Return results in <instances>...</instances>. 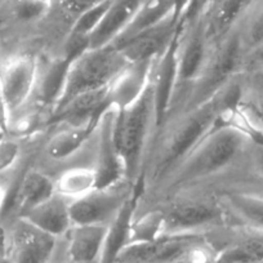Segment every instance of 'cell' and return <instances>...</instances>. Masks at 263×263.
Here are the masks:
<instances>
[{"instance_id":"cell-7","label":"cell","mask_w":263,"mask_h":263,"mask_svg":"<svg viewBox=\"0 0 263 263\" xmlns=\"http://www.w3.org/2000/svg\"><path fill=\"white\" fill-rule=\"evenodd\" d=\"M209 234H164L125 247L115 263H177L212 244Z\"/></svg>"},{"instance_id":"cell-34","label":"cell","mask_w":263,"mask_h":263,"mask_svg":"<svg viewBox=\"0 0 263 263\" xmlns=\"http://www.w3.org/2000/svg\"><path fill=\"white\" fill-rule=\"evenodd\" d=\"M0 252L6 253V232L0 231Z\"/></svg>"},{"instance_id":"cell-35","label":"cell","mask_w":263,"mask_h":263,"mask_svg":"<svg viewBox=\"0 0 263 263\" xmlns=\"http://www.w3.org/2000/svg\"><path fill=\"white\" fill-rule=\"evenodd\" d=\"M0 263H12V260L9 259V257L6 253L0 252Z\"/></svg>"},{"instance_id":"cell-25","label":"cell","mask_w":263,"mask_h":263,"mask_svg":"<svg viewBox=\"0 0 263 263\" xmlns=\"http://www.w3.org/2000/svg\"><path fill=\"white\" fill-rule=\"evenodd\" d=\"M138 194L133 199H130L119 212L118 216L110 222V224H107V232H106L100 263H115L119 254L125 249V247H128Z\"/></svg>"},{"instance_id":"cell-36","label":"cell","mask_w":263,"mask_h":263,"mask_svg":"<svg viewBox=\"0 0 263 263\" xmlns=\"http://www.w3.org/2000/svg\"><path fill=\"white\" fill-rule=\"evenodd\" d=\"M260 112V118H259V123H260V130H262V135H263V112L262 111H259Z\"/></svg>"},{"instance_id":"cell-13","label":"cell","mask_w":263,"mask_h":263,"mask_svg":"<svg viewBox=\"0 0 263 263\" xmlns=\"http://www.w3.org/2000/svg\"><path fill=\"white\" fill-rule=\"evenodd\" d=\"M216 191L219 201L230 214L234 226L263 232V195L242 189L229 179L204 184Z\"/></svg>"},{"instance_id":"cell-5","label":"cell","mask_w":263,"mask_h":263,"mask_svg":"<svg viewBox=\"0 0 263 263\" xmlns=\"http://www.w3.org/2000/svg\"><path fill=\"white\" fill-rule=\"evenodd\" d=\"M248 66L249 55L247 54L242 44L237 25L230 34L212 44L211 52L200 75L191 85L178 108L168 118L209 101L230 83L241 77L247 71Z\"/></svg>"},{"instance_id":"cell-20","label":"cell","mask_w":263,"mask_h":263,"mask_svg":"<svg viewBox=\"0 0 263 263\" xmlns=\"http://www.w3.org/2000/svg\"><path fill=\"white\" fill-rule=\"evenodd\" d=\"M155 60L130 62L115 78L108 88L111 106L118 110H123L142 96L150 82L151 70Z\"/></svg>"},{"instance_id":"cell-1","label":"cell","mask_w":263,"mask_h":263,"mask_svg":"<svg viewBox=\"0 0 263 263\" xmlns=\"http://www.w3.org/2000/svg\"><path fill=\"white\" fill-rule=\"evenodd\" d=\"M242 75L209 101L171 116L161 124L146 154L138 183L140 195L158 189L186 156L239 107L244 98Z\"/></svg>"},{"instance_id":"cell-11","label":"cell","mask_w":263,"mask_h":263,"mask_svg":"<svg viewBox=\"0 0 263 263\" xmlns=\"http://www.w3.org/2000/svg\"><path fill=\"white\" fill-rule=\"evenodd\" d=\"M60 239L22 218L12 219L6 231V254L12 263H52Z\"/></svg>"},{"instance_id":"cell-18","label":"cell","mask_w":263,"mask_h":263,"mask_svg":"<svg viewBox=\"0 0 263 263\" xmlns=\"http://www.w3.org/2000/svg\"><path fill=\"white\" fill-rule=\"evenodd\" d=\"M178 22L171 17L166 21L161 22L158 26L146 30L142 34L137 35L120 49L129 62H140V61H153L161 54L174 39L179 30Z\"/></svg>"},{"instance_id":"cell-29","label":"cell","mask_w":263,"mask_h":263,"mask_svg":"<svg viewBox=\"0 0 263 263\" xmlns=\"http://www.w3.org/2000/svg\"><path fill=\"white\" fill-rule=\"evenodd\" d=\"M102 0H60V7L63 12V16L69 22V30L75 20L85 12L87 9L92 8L96 4L101 3ZM69 32V31H67Z\"/></svg>"},{"instance_id":"cell-28","label":"cell","mask_w":263,"mask_h":263,"mask_svg":"<svg viewBox=\"0 0 263 263\" xmlns=\"http://www.w3.org/2000/svg\"><path fill=\"white\" fill-rule=\"evenodd\" d=\"M24 141L11 135L0 141V177L13 173L21 166L25 151Z\"/></svg>"},{"instance_id":"cell-30","label":"cell","mask_w":263,"mask_h":263,"mask_svg":"<svg viewBox=\"0 0 263 263\" xmlns=\"http://www.w3.org/2000/svg\"><path fill=\"white\" fill-rule=\"evenodd\" d=\"M244 161L252 168L255 176L263 179V145L253 142L250 143Z\"/></svg>"},{"instance_id":"cell-14","label":"cell","mask_w":263,"mask_h":263,"mask_svg":"<svg viewBox=\"0 0 263 263\" xmlns=\"http://www.w3.org/2000/svg\"><path fill=\"white\" fill-rule=\"evenodd\" d=\"M71 61L60 52L39 55L36 83L29 105L47 114L48 118H50L55 103L60 100Z\"/></svg>"},{"instance_id":"cell-22","label":"cell","mask_w":263,"mask_h":263,"mask_svg":"<svg viewBox=\"0 0 263 263\" xmlns=\"http://www.w3.org/2000/svg\"><path fill=\"white\" fill-rule=\"evenodd\" d=\"M143 0H111L105 17L89 36V48L110 45L132 21Z\"/></svg>"},{"instance_id":"cell-21","label":"cell","mask_w":263,"mask_h":263,"mask_svg":"<svg viewBox=\"0 0 263 263\" xmlns=\"http://www.w3.org/2000/svg\"><path fill=\"white\" fill-rule=\"evenodd\" d=\"M70 205L71 201L69 199L53 194L49 199L20 218L25 219L43 232H47L57 239H62L72 226Z\"/></svg>"},{"instance_id":"cell-33","label":"cell","mask_w":263,"mask_h":263,"mask_svg":"<svg viewBox=\"0 0 263 263\" xmlns=\"http://www.w3.org/2000/svg\"><path fill=\"white\" fill-rule=\"evenodd\" d=\"M9 186L11 183H4L0 181V217H3L9 199Z\"/></svg>"},{"instance_id":"cell-26","label":"cell","mask_w":263,"mask_h":263,"mask_svg":"<svg viewBox=\"0 0 263 263\" xmlns=\"http://www.w3.org/2000/svg\"><path fill=\"white\" fill-rule=\"evenodd\" d=\"M240 35L249 61L263 50V0H253L239 24Z\"/></svg>"},{"instance_id":"cell-24","label":"cell","mask_w":263,"mask_h":263,"mask_svg":"<svg viewBox=\"0 0 263 263\" xmlns=\"http://www.w3.org/2000/svg\"><path fill=\"white\" fill-rule=\"evenodd\" d=\"M171 17H174L173 0H143L132 21L112 45L120 48L135 36L151 27L158 26Z\"/></svg>"},{"instance_id":"cell-32","label":"cell","mask_w":263,"mask_h":263,"mask_svg":"<svg viewBox=\"0 0 263 263\" xmlns=\"http://www.w3.org/2000/svg\"><path fill=\"white\" fill-rule=\"evenodd\" d=\"M8 135V114H7V108L4 106L3 98H2V95H0V141Z\"/></svg>"},{"instance_id":"cell-15","label":"cell","mask_w":263,"mask_h":263,"mask_svg":"<svg viewBox=\"0 0 263 263\" xmlns=\"http://www.w3.org/2000/svg\"><path fill=\"white\" fill-rule=\"evenodd\" d=\"M116 112L118 108L114 106L106 108L98 119L95 130V168L97 169L100 186L124 178L114 136Z\"/></svg>"},{"instance_id":"cell-10","label":"cell","mask_w":263,"mask_h":263,"mask_svg":"<svg viewBox=\"0 0 263 263\" xmlns=\"http://www.w3.org/2000/svg\"><path fill=\"white\" fill-rule=\"evenodd\" d=\"M54 190V179L34 161L20 168L9 186V199L2 218H20L49 199Z\"/></svg>"},{"instance_id":"cell-6","label":"cell","mask_w":263,"mask_h":263,"mask_svg":"<svg viewBox=\"0 0 263 263\" xmlns=\"http://www.w3.org/2000/svg\"><path fill=\"white\" fill-rule=\"evenodd\" d=\"M129 63L123 52L112 44L88 48L70 62L62 93L52 114L82 93L108 87Z\"/></svg>"},{"instance_id":"cell-2","label":"cell","mask_w":263,"mask_h":263,"mask_svg":"<svg viewBox=\"0 0 263 263\" xmlns=\"http://www.w3.org/2000/svg\"><path fill=\"white\" fill-rule=\"evenodd\" d=\"M250 143L249 136L235 125L230 116L186 156L158 189L150 194H138V199L154 200L213 183L241 166Z\"/></svg>"},{"instance_id":"cell-8","label":"cell","mask_w":263,"mask_h":263,"mask_svg":"<svg viewBox=\"0 0 263 263\" xmlns=\"http://www.w3.org/2000/svg\"><path fill=\"white\" fill-rule=\"evenodd\" d=\"M137 194L138 187L126 178L97 187L85 196L71 201L72 224L107 226Z\"/></svg>"},{"instance_id":"cell-17","label":"cell","mask_w":263,"mask_h":263,"mask_svg":"<svg viewBox=\"0 0 263 263\" xmlns=\"http://www.w3.org/2000/svg\"><path fill=\"white\" fill-rule=\"evenodd\" d=\"M107 226L72 224L61 239L65 244L67 263H100Z\"/></svg>"},{"instance_id":"cell-23","label":"cell","mask_w":263,"mask_h":263,"mask_svg":"<svg viewBox=\"0 0 263 263\" xmlns=\"http://www.w3.org/2000/svg\"><path fill=\"white\" fill-rule=\"evenodd\" d=\"M55 194L74 201L100 186L97 169L93 164L78 163L61 169L53 177Z\"/></svg>"},{"instance_id":"cell-12","label":"cell","mask_w":263,"mask_h":263,"mask_svg":"<svg viewBox=\"0 0 263 263\" xmlns=\"http://www.w3.org/2000/svg\"><path fill=\"white\" fill-rule=\"evenodd\" d=\"M212 263H263V232L242 226H229L212 232Z\"/></svg>"},{"instance_id":"cell-31","label":"cell","mask_w":263,"mask_h":263,"mask_svg":"<svg viewBox=\"0 0 263 263\" xmlns=\"http://www.w3.org/2000/svg\"><path fill=\"white\" fill-rule=\"evenodd\" d=\"M192 0H173L174 4V20L178 22V25L181 26L182 20L186 16L187 11H189L190 6H191Z\"/></svg>"},{"instance_id":"cell-9","label":"cell","mask_w":263,"mask_h":263,"mask_svg":"<svg viewBox=\"0 0 263 263\" xmlns=\"http://www.w3.org/2000/svg\"><path fill=\"white\" fill-rule=\"evenodd\" d=\"M39 55L25 53L12 57L0 67V95L8 114V121L34 95Z\"/></svg>"},{"instance_id":"cell-3","label":"cell","mask_w":263,"mask_h":263,"mask_svg":"<svg viewBox=\"0 0 263 263\" xmlns=\"http://www.w3.org/2000/svg\"><path fill=\"white\" fill-rule=\"evenodd\" d=\"M137 205L153 209L164 234H209L234 226L230 214L209 186L184 190L171 196L141 200Z\"/></svg>"},{"instance_id":"cell-19","label":"cell","mask_w":263,"mask_h":263,"mask_svg":"<svg viewBox=\"0 0 263 263\" xmlns=\"http://www.w3.org/2000/svg\"><path fill=\"white\" fill-rule=\"evenodd\" d=\"M253 0H212L200 20L212 44L232 31L249 9Z\"/></svg>"},{"instance_id":"cell-27","label":"cell","mask_w":263,"mask_h":263,"mask_svg":"<svg viewBox=\"0 0 263 263\" xmlns=\"http://www.w3.org/2000/svg\"><path fill=\"white\" fill-rule=\"evenodd\" d=\"M110 4L111 0H102L101 3L96 4L92 8L83 12V13L75 20L74 24L71 25V27H70L69 32L66 34V36H74L80 37V39L89 40V36L93 34V31L97 29L100 22L102 21V18L105 17Z\"/></svg>"},{"instance_id":"cell-16","label":"cell","mask_w":263,"mask_h":263,"mask_svg":"<svg viewBox=\"0 0 263 263\" xmlns=\"http://www.w3.org/2000/svg\"><path fill=\"white\" fill-rule=\"evenodd\" d=\"M179 32H181V27L171 44L154 61L153 70H151L150 82L153 87L154 102H155L156 130L160 128L168 115L174 90H176L177 50H178Z\"/></svg>"},{"instance_id":"cell-4","label":"cell","mask_w":263,"mask_h":263,"mask_svg":"<svg viewBox=\"0 0 263 263\" xmlns=\"http://www.w3.org/2000/svg\"><path fill=\"white\" fill-rule=\"evenodd\" d=\"M151 78V77H150ZM156 130V112L151 82L136 102L118 110L115 119V145L124 178L138 187L143 163Z\"/></svg>"}]
</instances>
